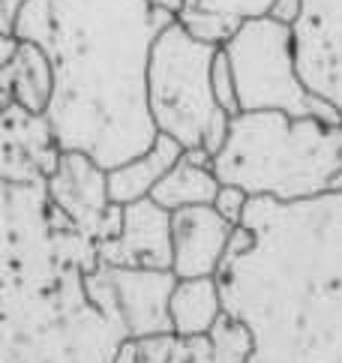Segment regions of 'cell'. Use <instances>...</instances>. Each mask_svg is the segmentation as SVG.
<instances>
[{
	"label": "cell",
	"instance_id": "obj_1",
	"mask_svg": "<svg viewBox=\"0 0 342 363\" xmlns=\"http://www.w3.org/2000/svg\"><path fill=\"white\" fill-rule=\"evenodd\" d=\"M4 291L0 363H138L99 243L45 186L0 184Z\"/></svg>",
	"mask_w": 342,
	"mask_h": 363
},
{
	"label": "cell",
	"instance_id": "obj_2",
	"mask_svg": "<svg viewBox=\"0 0 342 363\" xmlns=\"http://www.w3.org/2000/svg\"><path fill=\"white\" fill-rule=\"evenodd\" d=\"M175 21L148 0H28L21 6L6 36L36 43L55 67L45 118L63 150L114 168L153 147L160 133L148 102L150 55Z\"/></svg>",
	"mask_w": 342,
	"mask_h": 363
},
{
	"label": "cell",
	"instance_id": "obj_3",
	"mask_svg": "<svg viewBox=\"0 0 342 363\" xmlns=\"http://www.w3.org/2000/svg\"><path fill=\"white\" fill-rule=\"evenodd\" d=\"M253 250L219 270L222 303L253 333L246 363H342V192L253 199Z\"/></svg>",
	"mask_w": 342,
	"mask_h": 363
},
{
	"label": "cell",
	"instance_id": "obj_4",
	"mask_svg": "<svg viewBox=\"0 0 342 363\" xmlns=\"http://www.w3.org/2000/svg\"><path fill=\"white\" fill-rule=\"evenodd\" d=\"M214 172L253 199L309 201L333 192L342 174V123L292 118L285 111H243L231 118Z\"/></svg>",
	"mask_w": 342,
	"mask_h": 363
},
{
	"label": "cell",
	"instance_id": "obj_5",
	"mask_svg": "<svg viewBox=\"0 0 342 363\" xmlns=\"http://www.w3.org/2000/svg\"><path fill=\"white\" fill-rule=\"evenodd\" d=\"M219 45L202 43L180 21L160 33L150 55L148 102L156 133L175 138L183 150L210 157L226 147L231 114L219 108L214 94V60Z\"/></svg>",
	"mask_w": 342,
	"mask_h": 363
},
{
	"label": "cell",
	"instance_id": "obj_6",
	"mask_svg": "<svg viewBox=\"0 0 342 363\" xmlns=\"http://www.w3.org/2000/svg\"><path fill=\"white\" fill-rule=\"evenodd\" d=\"M238 79L243 111H285L292 118H321L342 123V114L307 87L297 63L294 28L270 16L246 21L222 45Z\"/></svg>",
	"mask_w": 342,
	"mask_h": 363
},
{
	"label": "cell",
	"instance_id": "obj_7",
	"mask_svg": "<svg viewBox=\"0 0 342 363\" xmlns=\"http://www.w3.org/2000/svg\"><path fill=\"white\" fill-rule=\"evenodd\" d=\"M294 43L307 87L342 114V0H304Z\"/></svg>",
	"mask_w": 342,
	"mask_h": 363
},
{
	"label": "cell",
	"instance_id": "obj_8",
	"mask_svg": "<svg viewBox=\"0 0 342 363\" xmlns=\"http://www.w3.org/2000/svg\"><path fill=\"white\" fill-rule=\"evenodd\" d=\"M63 147L45 114H31L16 102L0 108V180L45 186Z\"/></svg>",
	"mask_w": 342,
	"mask_h": 363
},
{
	"label": "cell",
	"instance_id": "obj_9",
	"mask_svg": "<svg viewBox=\"0 0 342 363\" xmlns=\"http://www.w3.org/2000/svg\"><path fill=\"white\" fill-rule=\"evenodd\" d=\"M45 192L57 211L72 219L87 238L96 243L102 240L105 219L111 211L109 199V168H102L96 160L78 150H63V157L48 177Z\"/></svg>",
	"mask_w": 342,
	"mask_h": 363
},
{
	"label": "cell",
	"instance_id": "obj_10",
	"mask_svg": "<svg viewBox=\"0 0 342 363\" xmlns=\"http://www.w3.org/2000/svg\"><path fill=\"white\" fill-rule=\"evenodd\" d=\"M99 262L109 267H150L171 270V213L153 199L123 207L121 235L99 243Z\"/></svg>",
	"mask_w": 342,
	"mask_h": 363
},
{
	"label": "cell",
	"instance_id": "obj_11",
	"mask_svg": "<svg viewBox=\"0 0 342 363\" xmlns=\"http://www.w3.org/2000/svg\"><path fill=\"white\" fill-rule=\"evenodd\" d=\"M231 235L234 225L219 216L214 204L171 213V246H175L171 274L177 279L219 277Z\"/></svg>",
	"mask_w": 342,
	"mask_h": 363
},
{
	"label": "cell",
	"instance_id": "obj_12",
	"mask_svg": "<svg viewBox=\"0 0 342 363\" xmlns=\"http://www.w3.org/2000/svg\"><path fill=\"white\" fill-rule=\"evenodd\" d=\"M109 267V264H105ZM109 279L114 289V301L121 306L123 321L133 340L175 333L171 330L168 301L177 285L171 270H150V267H109Z\"/></svg>",
	"mask_w": 342,
	"mask_h": 363
},
{
	"label": "cell",
	"instance_id": "obj_13",
	"mask_svg": "<svg viewBox=\"0 0 342 363\" xmlns=\"http://www.w3.org/2000/svg\"><path fill=\"white\" fill-rule=\"evenodd\" d=\"M55 99V67L36 43L0 33V108L16 102L31 114H45Z\"/></svg>",
	"mask_w": 342,
	"mask_h": 363
},
{
	"label": "cell",
	"instance_id": "obj_14",
	"mask_svg": "<svg viewBox=\"0 0 342 363\" xmlns=\"http://www.w3.org/2000/svg\"><path fill=\"white\" fill-rule=\"evenodd\" d=\"M183 150L175 138L160 135L153 141L150 150H144L141 157L129 160L123 165L109 168V199L111 204H136L153 196V189L162 184V177L180 162Z\"/></svg>",
	"mask_w": 342,
	"mask_h": 363
},
{
	"label": "cell",
	"instance_id": "obj_15",
	"mask_svg": "<svg viewBox=\"0 0 342 363\" xmlns=\"http://www.w3.org/2000/svg\"><path fill=\"white\" fill-rule=\"evenodd\" d=\"M276 0H187L177 21L195 40L226 45L246 21L270 16Z\"/></svg>",
	"mask_w": 342,
	"mask_h": 363
},
{
	"label": "cell",
	"instance_id": "obj_16",
	"mask_svg": "<svg viewBox=\"0 0 342 363\" xmlns=\"http://www.w3.org/2000/svg\"><path fill=\"white\" fill-rule=\"evenodd\" d=\"M168 315H171V330L180 340L207 336L219 324V318L226 315L219 279L216 277L177 279L168 301Z\"/></svg>",
	"mask_w": 342,
	"mask_h": 363
},
{
	"label": "cell",
	"instance_id": "obj_17",
	"mask_svg": "<svg viewBox=\"0 0 342 363\" xmlns=\"http://www.w3.org/2000/svg\"><path fill=\"white\" fill-rule=\"evenodd\" d=\"M222 180L216 177L214 165L199 162L192 153H183L180 162L162 177V184L153 189V201L165 207L168 213L187 211V207H204L216 201Z\"/></svg>",
	"mask_w": 342,
	"mask_h": 363
},
{
	"label": "cell",
	"instance_id": "obj_18",
	"mask_svg": "<svg viewBox=\"0 0 342 363\" xmlns=\"http://www.w3.org/2000/svg\"><path fill=\"white\" fill-rule=\"evenodd\" d=\"M249 354H253V333L228 313L207 336L180 340L177 345V363H246Z\"/></svg>",
	"mask_w": 342,
	"mask_h": 363
},
{
	"label": "cell",
	"instance_id": "obj_19",
	"mask_svg": "<svg viewBox=\"0 0 342 363\" xmlns=\"http://www.w3.org/2000/svg\"><path fill=\"white\" fill-rule=\"evenodd\" d=\"M214 94L222 111H228L231 118L241 114V96H238V79H234L231 60L226 55V48H219V55L214 60Z\"/></svg>",
	"mask_w": 342,
	"mask_h": 363
},
{
	"label": "cell",
	"instance_id": "obj_20",
	"mask_svg": "<svg viewBox=\"0 0 342 363\" xmlns=\"http://www.w3.org/2000/svg\"><path fill=\"white\" fill-rule=\"evenodd\" d=\"M249 201H253V196H249V192H243L241 186L222 184L219 192H216L214 207L219 211V216H226V219H228L231 225H241V223H243V216H246Z\"/></svg>",
	"mask_w": 342,
	"mask_h": 363
},
{
	"label": "cell",
	"instance_id": "obj_21",
	"mask_svg": "<svg viewBox=\"0 0 342 363\" xmlns=\"http://www.w3.org/2000/svg\"><path fill=\"white\" fill-rule=\"evenodd\" d=\"M300 16H304V0H276L273 9H270V18L292 24V28L300 21Z\"/></svg>",
	"mask_w": 342,
	"mask_h": 363
},
{
	"label": "cell",
	"instance_id": "obj_22",
	"mask_svg": "<svg viewBox=\"0 0 342 363\" xmlns=\"http://www.w3.org/2000/svg\"><path fill=\"white\" fill-rule=\"evenodd\" d=\"M24 4L28 0H0V33H12V24H16Z\"/></svg>",
	"mask_w": 342,
	"mask_h": 363
},
{
	"label": "cell",
	"instance_id": "obj_23",
	"mask_svg": "<svg viewBox=\"0 0 342 363\" xmlns=\"http://www.w3.org/2000/svg\"><path fill=\"white\" fill-rule=\"evenodd\" d=\"M148 4L153 6V9H160V12H165V16H180V9H183V4L187 0H148Z\"/></svg>",
	"mask_w": 342,
	"mask_h": 363
},
{
	"label": "cell",
	"instance_id": "obj_24",
	"mask_svg": "<svg viewBox=\"0 0 342 363\" xmlns=\"http://www.w3.org/2000/svg\"><path fill=\"white\" fill-rule=\"evenodd\" d=\"M333 192H342V174L336 177V184H333Z\"/></svg>",
	"mask_w": 342,
	"mask_h": 363
}]
</instances>
